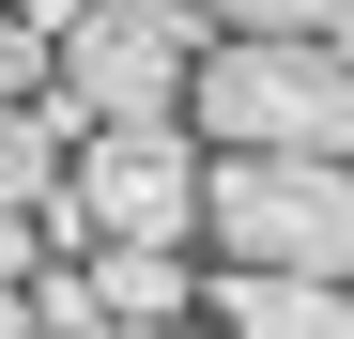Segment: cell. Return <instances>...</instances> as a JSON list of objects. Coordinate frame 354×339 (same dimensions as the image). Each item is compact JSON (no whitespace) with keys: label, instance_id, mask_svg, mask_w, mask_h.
Instances as JSON below:
<instances>
[{"label":"cell","instance_id":"1","mask_svg":"<svg viewBox=\"0 0 354 339\" xmlns=\"http://www.w3.org/2000/svg\"><path fill=\"white\" fill-rule=\"evenodd\" d=\"M185 139L216 154H324L354 170V62L324 31H231L216 62L185 77Z\"/></svg>","mask_w":354,"mask_h":339},{"label":"cell","instance_id":"2","mask_svg":"<svg viewBox=\"0 0 354 339\" xmlns=\"http://www.w3.org/2000/svg\"><path fill=\"white\" fill-rule=\"evenodd\" d=\"M201 232H216V277H339L354 293V170H324V154H216Z\"/></svg>","mask_w":354,"mask_h":339},{"label":"cell","instance_id":"3","mask_svg":"<svg viewBox=\"0 0 354 339\" xmlns=\"http://www.w3.org/2000/svg\"><path fill=\"white\" fill-rule=\"evenodd\" d=\"M201 185H216V154L185 124H93L46 232H62V262H93V247H185L201 232Z\"/></svg>","mask_w":354,"mask_h":339},{"label":"cell","instance_id":"4","mask_svg":"<svg viewBox=\"0 0 354 339\" xmlns=\"http://www.w3.org/2000/svg\"><path fill=\"white\" fill-rule=\"evenodd\" d=\"M216 16L201 0H93V31L62 46V108L77 124H185V77L216 62Z\"/></svg>","mask_w":354,"mask_h":339},{"label":"cell","instance_id":"5","mask_svg":"<svg viewBox=\"0 0 354 339\" xmlns=\"http://www.w3.org/2000/svg\"><path fill=\"white\" fill-rule=\"evenodd\" d=\"M77 108L46 93V108H0V216H62V185H77Z\"/></svg>","mask_w":354,"mask_h":339},{"label":"cell","instance_id":"6","mask_svg":"<svg viewBox=\"0 0 354 339\" xmlns=\"http://www.w3.org/2000/svg\"><path fill=\"white\" fill-rule=\"evenodd\" d=\"M216 324L231 339H354V293L339 277H216Z\"/></svg>","mask_w":354,"mask_h":339},{"label":"cell","instance_id":"7","mask_svg":"<svg viewBox=\"0 0 354 339\" xmlns=\"http://www.w3.org/2000/svg\"><path fill=\"white\" fill-rule=\"evenodd\" d=\"M93 293H108V324H185L201 262L185 247H93Z\"/></svg>","mask_w":354,"mask_h":339},{"label":"cell","instance_id":"8","mask_svg":"<svg viewBox=\"0 0 354 339\" xmlns=\"http://www.w3.org/2000/svg\"><path fill=\"white\" fill-rule=\"evenodd\" d=\"M46 93H62V46L31 16H0V108H46Z\"/></svg>","mask_w":354,"mask_h":339},{"label":"cell","instance_id":"9","mask_svg":"<svg viewBox=\"0 0 354 339\" xmlns=\"http://www.w3.org/2000/svg\"><path fill=\"white\" fill-rule=\"evenodd\" d=\"M201 16H231V31H339V0H201Z\"/></svg>","mask_w":354,"mask_h":339},{"label":"cell","instance_id":"10","mask_svg":"<svg viewBox=\"0 0 354 339\" xmlns=\"http://www.w3.org/2000/svg\"><path fill=\"white\" fill-rule=\"evenodd\" d=\"M0 339H46V309H31V293H0Z\"/></svg>","mask_w":354,"mask_h":339},{"label":"cell","instance_id":"11","mask_svg":"<svg viewBox=\"0 0 354 339\" xmlns=\"http://www.w3.org/2000/svg\"><path fill=\"white\" fill-rule=\"evenodd\" d=\"M324 46H339V62H354V0H339V31H324Z\"/></svg>","mask_w":354,"mask_h":339},{"label":"cell","instance_id":"12","mask_svg":"<svg viewBox=\"0 0 354 339\" xmlns=\"http://www.w3.org/2000/svg\"><path fill=\"white\" fill-rule=\"evenodd\" d=\"M108 339H169V324H108Z\"/></svg>","mask_w":354,"mask_h":339},{"label":"cell","instance_id":"13","mask_svg":"<svg viewBox=\"0 0 354 339\" xmlns=\"http://www.w3.org/2000/svg\"><path fill=\"white\" fill-rule=\"evenodd\" d=\"M0 16H16V0H0Z\"/></svg>","mask_w":354,"mask_h":339}]
</instances>
